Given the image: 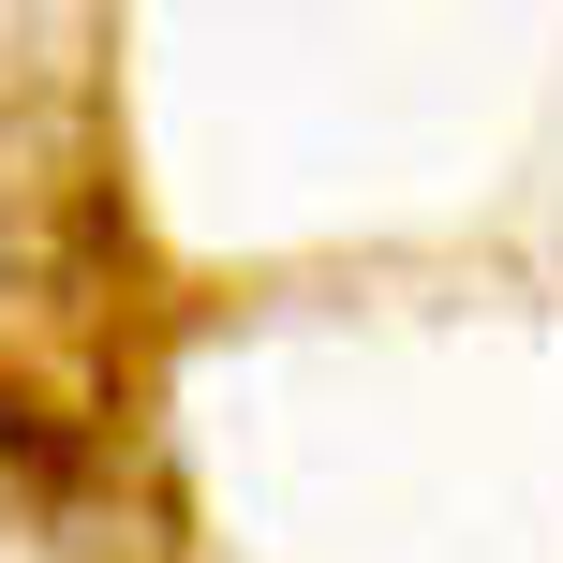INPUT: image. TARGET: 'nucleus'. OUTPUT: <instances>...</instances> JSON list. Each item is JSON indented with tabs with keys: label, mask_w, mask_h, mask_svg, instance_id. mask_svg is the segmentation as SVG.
<instances>
[]
</instances>
